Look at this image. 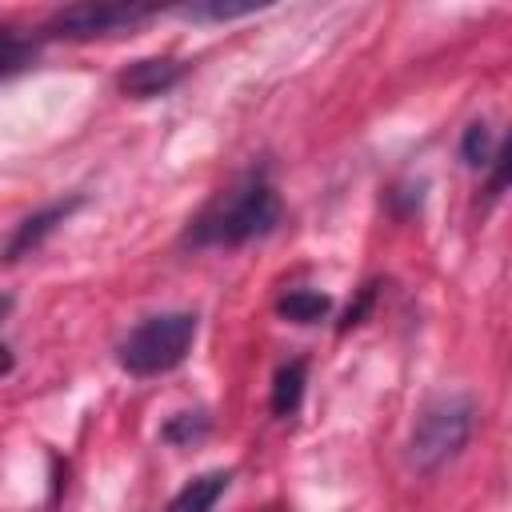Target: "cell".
<instances>
[{
    "label": "cell",
    "instance_id": "9a60e30c",
    "mask_svg": "<svg viewBox=\"0 0 512 512\" xmlns=\"http://www.w3.org/2000/svg\"><path fill=\"white\" fill-rule=\"evenodd\" d=\"M508 160H512V144H500L492 156V180H488V200H496L508 184Z\"/></svg>",
    "mask_w": 512,
    "mask_h": 512
},
{
    "label": "cell",
    "instance_id": "8992f818",
    "mask_svg": "<svg viewBox=\"0 0 512 512\" xmlns=\"http://www.w3.org/2000/svg\"><path fill=\"white\" fill-rule=\"evenodd\" d=\"M184 76V64L172 60V56H152V60H136L120 72V92L132 96V100H152V96H164L168 88H176Z\"/></svg>",
    "mask_w": 512,
    "mask_h": 512
},
{
    "label": "cell",
    "instance_id": "7c38bea8",
    "mask_svg": "<svg viewBox=\"0 0 512 512\" xmlns=\"http://www.w3.org/2000/svg\"><path fill=\"white\" fill-rule=\"evenodd\" d=\"M36 60V44L24 40V36H0V80L28 68Z\"/></svg>",
    "mask_w": 512,
    "mask_h": 512
},
{
    "label": "cell",
    "instance_id": "7a4b0ae2",
    "mask_svg": "<svg viewBox=\"0 0 512 512\" xmlns=\"http://www.w3.org/2000/svg\"><path fill=\"white\" fill-rule=\"evenodd\" d=\"M196 332H200V316L196 312H156V316H144L116 344V364L128 376H136V380L172 372V368H180L188 360V352L196 344Z\"/></svg>",
    "mask_w": 512,
    "mask_h": 512
},
{
    "label": "cell",
    "instance_id": "5b68a950",
    "mask_svg": "<svg viewBox=\"0 0 512 512\" xmlns=\"http://www.w3.org/2000/svg\"><path fill=\"white\" fill-rule=\"evenodd\" d=\"M76 208H84V196L80 192H72V196H64V200H52V204H44V208H36V212H28L16 228H12V236L4 240V248H0V264H16V260H24V256H32Z\"/></svg>",
    "mask_w": 512,
    "mask_h": 512
},
{
    "label": "cell",
    "instance_id": "4fadbf2b",
    "mask_svg": "<svg viewBox=\"0 0 512 512\" xmlns=\"http://www.w3.org/2000/svg\"><path fill=\"white\" fill-rule=\"evenodd\" d=\"M260 4H220V0H208V4H184L176 8L184 20H236V16H252Z\"/></svg>",
    "mask_w": 512,
    "mask_h": 512
},
{
    "label": "cell",
    "instance_id": "e0dca14e",
    "mask_svg": "<svg viewBox=\"0 0 512 512\" xmlns=\"http://www.w3.org/2000/svg\"><path fill=\"white\" fill-rule=\"evenodd\" d=\"M8 312H12V296H8V292H0V320H4Z\"/></svg>",
    "mask_w": 512,
    "mask_h": 512
},
{
    "label": "cell",
    "instance_id": "3957f363",
    "mask_svg": "<svg viewBox=\"0 0 512 512\" xmlns=\"http://www.w3.org/2000/svg\"><path fill=\"white\" fill-rule=\"evenodd\" d=\"M476 404L472 396H436L420 408L412 432H408V464L416 472H440L448 460H456L472 436Z\"/></svg>",
    "mask_w": 512,
    "mask_h": 512
},
{
    "label": "cell",
    "instance_id": "52a82bcc",
    "mask_svg": "<svg viewBox=\"0 0 512 512\" xmlns=\"http://www.w3.org/2000/svg\"><path fill=\"white\" fill-rule=\"evenodd\" d=\"M228 484H232V472H228V468L200 472V476H192V480L168 500V512H212L216 500L228 492Z\"/></svg>",
    "mask_w": 512,
    "mask_h": 512
},
{
    "label": "cell",
    "instance_id": "30bf717a",
    "mask_svg": "<svg viewBox=\"0 0 512 512\" xmlns=\"http://www.w3.org/2000/svg\"><path fill=\"white\" fill-rule=\"evenodd\" d=\"M208 432H212V416L204 408H196V412H176L160 428V440L164 444H176V448H188V444H200Z\"/></svg>",
    "mask_w": 512,
    "mask_h": 512
},
{
    "label": "cell",
    "instance_id": "9c48e42d",
    "mask_svg": "<svg viewBox=\"0 0 512 512\" xmlns=\"http://www.w3.org/2000/svg\"><path fill=\"white\" fill-rule=\"evenodd\" d=\"M332 312V296L328 292H316V288H292L276 300V316L280 320H292V324H316Z\"/></svg>",
    "mask_w": 512,
    "mask_h": 512
},
{
    "label": "cell",
    "instance_id": "2e32d148",
    "mask_svg": "<svg viewBox=\"0 0 512 512\" xmlns=\"http://www.w3.org/2000/svg\"><path fill=\"white\" fill-rule=\"evenodd\" d=\"M4 372H12V352L0 344V376H4Z\"/></svg>",
    "mask_w": 512,
    "mask_h": 512
},
{
    "label": "cell",
    "instance_id": "6da1fadb",
    "mask_svg": "<svg viewBox=\"0 0 512 512\" xmlns=\"http://www.w3.org/2000/svg\"><path fill=\"white\" fill-rule=\"evenodd\" d=\"M280 224V196L268 172H248L232 188L216 192L184 228V248H240L268 236Z\"/></svg>",
    "mask_w": 512,
    "mask_h": 512
},
{
    "label": "cell",
    "instance_id": "5bb4252c",
    "mask_svg": "<svg viewBox=\"0 0 512 512\" xmlns=\"http://www.w3.org/2000/svg\"><path fill=\"white\" fill-rule=\"evenodd\" d=\"M372 304H376V284H364L360 292H356V300L344 308V320H340V332H348V328H356V324H364V316L372 312Z\"/></svg>",
    "mask_w": 512,
    "mask_h": 512
},
{
    "label": "cell",
    "instance_id": "277c9868",
    "mask_svg": "<svg viewBox=\"0 0 512 512\" xmlns=\"http://www.w3.org/2000/svg\"><path fill=\"white\" fill-rule=\"evenodd\" d=\"M152 16H156L152 4H68L48 16L44 32L60 40H96V36L132 32Z\"/></svg>",
    "mask_w": 512,
    "mask_h": 512
},
{
    "label": "cell",
    "instance_id": "8fae6325",
    "mask_svg": "<svg viewBox=\"0 0 512 512\" xmlns=\"http://www.w3.org/2000/svg\"><path fill=\"white\" fill-rule=\"evenodd\" d=\"M492 156H496V148H492L488 124L484 120H472L464 128V136H460V160H464V168H488Z\"/></svg>",
    "mask_w": 512,
    "mask_h": 512
},
{
    "label": "cell",
    "instance_id": "ac0fdd59",
    "mask_svg": "<svg viewBox=\"0 0 512 512\" xmlns=\"http://www.w3.org/2000/svg\"><path fill=\"white\" fill-rule=\"evenodd\" d=\"M264 512H284V508H276V504H268V508H264Z\"/></svg>",
    "mask_w": 512,
    "mask_h": 512
},
{
    "label": "cell",
    "instance_id": "ba28073f",
    "mask_svg": "<svg viewBox=\"0 0 512 512\" xmlns=\"http://www.w3.org/2000/svg\"><path fill=\"white\" fill-rule=\"evenodd\" d=\"M304 384H308V360H288V364H280L276 368V376H272V416H280V420H288L296 408H300V400H304Z\"/></svg>",
    "mask_w": 512,
    "mask_h": 512
}]
</instances>
